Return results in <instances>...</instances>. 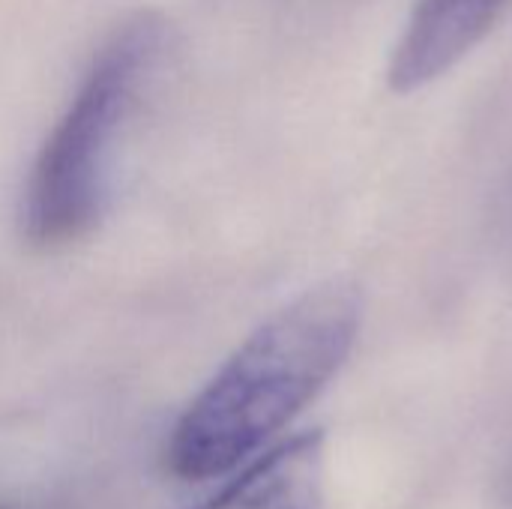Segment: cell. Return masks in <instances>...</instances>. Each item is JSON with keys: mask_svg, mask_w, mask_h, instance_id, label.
<instances>
[{"mask_svg": "<svg viewBox=\"0 0 512 509\" xmlns=\"http://www.w3.org/2000/svg\"><path fill=\"white\" fill-rule=\"evenodd\" d=\"M0 509H6V507H0Z\"/></svg>", "mask_w": 512, "mask_h": 509, "instance_id": "cell-5", "label": "cell"}, {"mask_svg": "<svg viewBox=\"0 0 512 509\" xmlns=\"http://www.w3.org/2000/svg\"><path fill=\"white\" fill-rule=\"evenodd\" d=\"M324 501V432H300L201 509H321Z\"/></svg>", "mask_w": 512, "mask_h": 509, "instance_id": "cell-4", "label": "cell"}, {"mask_svg": "<svg viewBox=\"0 0 512 509\" xmlns=\"http://www.w3.org/2000/svg\"><path fill=\"white\" fill-rule=\"evenodd\" d=\"M363 324V291L327 279L270 315L180 417L168 462L183 480L231 471L285 429L345 366Z\"/></svg>", "mask_w": 512, "mask_h": 509, "instance_id": "cell-1", "label": "cell"}, {"mask_svg": "<svg viewBox=\"0 0 512 509\" xmlns=\"http://www.w3.org/2000/svg\"><path fill=\"white\" fill-rule=\"evenodd\" d=\"M165 51L168 21L156 12H135L102 39L30 165L18 207L27 246L60 252L96 231L111 204L120 141Z\"/></svg>", "mask_w": 512, "mask_h": 509, "instance_id": "cell-2", "label": "cell"}, {"mask_svg": "<svg viewBox=\"0 0 512 509\" xmlns=\"http://www.w3.org/2000/svg\"><path fill=\"white\" fill-rule=\"evenodd\" d=\"M510 0H417L387 63V87L417 93L456 69L498 24Z\"/></svg>", "mask_w": 512, "mask_h": 509, "instance_id": "cell-3", "label": "cell"}]
</instances>
